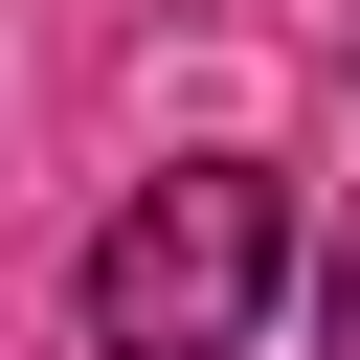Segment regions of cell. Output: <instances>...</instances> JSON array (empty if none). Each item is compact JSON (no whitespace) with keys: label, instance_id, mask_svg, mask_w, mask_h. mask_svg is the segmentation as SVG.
I'll use <instances>...</instances> for the list:
<instances>
[{"label":"cell","instance_id":"6da1fadb","mask_svg":"<svg viewBox=\"0 0 360 360\" xmlns=\"http://www.w3.org/2000/svg\"><path fill=\"white\" fill-rule=\"evenodd\" d=\"M292 292V180L270 158H158L90 225V360H248Z\"/></svg>","mask_w":360,"mask_h":360}]
</instances>
